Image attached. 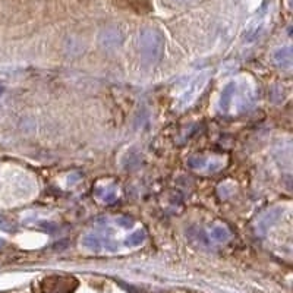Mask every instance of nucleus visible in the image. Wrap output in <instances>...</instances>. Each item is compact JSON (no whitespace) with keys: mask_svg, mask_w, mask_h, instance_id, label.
Wrapping results in <instances>:
<instances>
[{"mask_svg":"<svg viewBox=\"0 0 293 293\" xmlns=\"http://www.w3.org/2000/svg\"><path fill=\"white\" fill-rule=\"evenodd\" d=\"M177 1H186V0H177Z\"/></svg>","mask_w":293,"mask_h":293,"instance_id":"nucleus-1","label":"nucleus"}]
</instances>
